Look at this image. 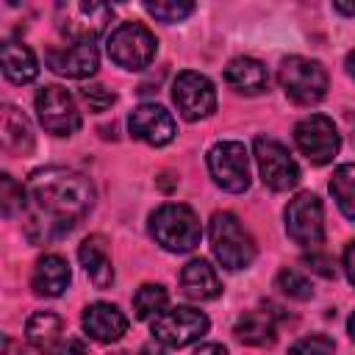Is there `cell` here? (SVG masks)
<instances>
[{"label": "cell", "instance_id": "obj_1", "mask_svg": "<svg viewBox=\"0 0 355 355\" xmlns=\"http://www.w3.org/2000/svg\"><path fill=\"white\" fill-rule=\"evenodd\" d=\"M94 186L86 175L67 166H42L25 183V236L47 244L69 230L92 211Z\"/></svg>", "mask_w": 355, "mask_h": 355}, {"label": "cell", "instance_id": "obj_2", "mask_svg": "<svg viewBox=\"0 0 355 355\" xmlns=\"http://www.w3.org/2000/svg\"><path fill=\"white\" fill-rule=\"evenodd\" d=\"M208 241H211V252L214 258L230 269H247L255 261V239L250 236V230L239 222L236 214L230 211H216L208 222Z\"/></svg>", "mask_w": 355, "mask_h": 355}, {"label": "cell", "instance_id": "obj_3", "mask_svg": "<svg viewBox=\"0 0 355 355\" xmlns=\"http://www.w3.org/2000/svg\"><path fill=\"white\" fill-rule=\"evenodd\" d=\"M150 236L169 252H191L200 244L202 227L197 214L183 202H164L150 214Z\"/></svg>", "mask_w": 355, "mask_h": 355}, {"label": "cell", "instance_id": "obj_4", "mask_svg": "<svg viewBox=\"0 0 355 355\" xmlns=\"http://www.w3.org/2000/svg\"><path fill=\"white\" fill-rule=\"evenodd\" d=\"M114 19V8L108 3H58L55 6V31L69 44H92L97 36L105 33V28Z\"/></svg>", "mask_w": 355, "mask_h": 355}, {"label": "cell", "instance_id": "obj_5", "mask_svg": "<svg viewBox=\"0 0 355 355\" xmlns=\"http://www.w3.org/2000/svg\"><path fill=\"white\" fill-rule=\"evenodd\" d=\"M277 83L297 105H313L327 94V69L316 58L288 55L277 67Z\"/></svg>", "mask_w": 355, "mask_h": 355}, {"label": "cell", "instance_id": "obj_6", "mask_svg": "<svg viewBox=\"0 0 355 355\" xmlns=\"http://www.w3.org/2000/svg\"><path fill=\"white\" fill-rule=\"evenodd\" d=\"M158 42L141 22H122L108 36V58L122 69H144L153 64Z\"/></svg>", "mask_w": 355, "mask_h": 355}, {"label": "cell", "instance_id": "obj_7", "mask_svg": "<svg viewBox=\"0 0 355 355\" xmlns=\"http://www.w3.org/2000/svg\"><path fill=\"white\" fill-rule=\"evenodd\" d=\"M211 322L202 311L189 308V305H178L169 311H161L153 322H150V333L158 344L164 347H189L194 341H200L208 333Z\"/></svg>", "mask_w": 355, "mask_h": 355}, {"label": "cell", "instance_id": "obj_8", "mask_svg": "<svg viewBox=\"0 0 355 355\" xmlns=\"http://www.w3.org/2000/svg\"><path fill=\"white\" fill-rule=\"evenodd\" d=\"M205 164L219 189L230 194H241L250 189V155L241 141H216L208 150Z\"/></svg>", "mask_w": 355, "mask_h": 355}, {"label": "cell", "instance_id": "obj_9", "mask_svg": "<svg viewBox=\"0 0 355 355\" xmlns=\"http://www.w3.org/2000/svg\"><path fill=\"white\" fill-rule=\"evenodd\" d=\"M252 153H255V161H258L261 180L272 191H288L300 183V166H297L294 155L277 139L258 136L252 141Z\"/></svg>", "mask_w": 355, "mask_h": 355}, {"label": "cell", "instance_id": "obj_10", "mask_svg": "<svg viewBox=\"0 0 355 355\" xmlns=\"http://www.w3.org/2000/svg\"><path fill=\"white\" fill-rule=\"evenodd\" d=\"M286 233L300 247H319L324 241V208L311 191H300L286 205Z\"/></svg>", "mask_w": 355, "mask_h": 355}, {"label": "cell", "instance_id": "obj_11", "mask_svg": "<svg viewBox=\"0 0 355 355\" xmlns=\"http://www.w3.org/2000/svg\"><path fill=\"white\" fill-rule=\"evenodd\" d=\"M294 141H297L300 153L316 166L330 164L341 147V136H338L333 119H327L324 114H311V116L300 119L294 125Z\"/></svg>", "mask_w": 355, "mask_h": 355}, {"label": "cell", "instance_id": "obj_12", "mask_svg": "<svg viewBox=\"0 0 355 355\" xmlns=\"http://www.w3.org/2000/svg\"><path fill=\"white\" fill-rule=\"evenodd\" d=\"M172 103L186 122H197L216 111V89L205 75L186 69L172 83Z\"/></svg>", "mask_w": 355, "mask_h": 355}, {"label": "cell", "instance_id": "obj_13", "mask_svg": "<svg viewBox=\"0 0 355 355\" xmlns=\"http://www.w3.org/2000/svg\"><path fill=\"white\" fill-rule=\"evenodd\" d=\"M36 116H39L42 128L53 136H72L80 128V111L75 105V97L58 83H50L44 89H39Z\"/></svg>", "mask_w": 355, "mask_h": 355}, {"label": "cell", "instance_id": "obj_14", "mask_svg": "<svg viewBox=\"0 0 355 355\" xmlns=\"http://www.w3.org/2000/svg\"><path fill=\"white\" fill-rule=\"evenodd\" d=\"M128 130L133 139L150 144V147H164L175 139L178 125L172 119V114L158 105V103H141L130 111L128 116Z\"/></svg>", "mask_w": 355, "mask_h": 355}, {"label": "cell", "instance_id": "obj_15", "mask_svg": "<svg viewBox=\"0 0 355 355\" xmlns=\"http://www.w3.org/2000/svg\"><path fill=\"white\" fill-rule=\"evenodd\" d=\"M44 61L55 75L75 78V80L92 78L97 72V67H100V55H97L94 44H58V47H50Z\"/></svg>", "mask_w": 355, "mask_h": 355}, {"label": "cell", "instance_id": "obj_16", "mask_svg": "<svg viewBox=\"0 0 355 355\" xmlns=\"http://www.w3.org/2000/svg\"><path fill=\"white\" fill-rule=\"evenodd\" d=\"M277 311L272 302L258 311H244L233 324V336L247 347H272L277 341Z\"/></svg>", "mask_w": 355, "mask_h": 355}, {"label": "cell", "instance_id": "obj_17", "mask_svg": "<svg viewBox=\"0 0 355 355\" xmlns=\"http://www.w3.org/2000/svg\"><path fill=\"white\" fill-rule=\"evenodd\" d=\"M83 333L100 344H114L128 333V316L111 302H92L80 316Z\"/></svg>", "mask_w": 355, "mask_h": 355}, {"label": "cell", "instance_id": "obj_18", "mask_svg": "<svg viewBox=\"0 0 355 355\" xmlns=\"http://www.w3.org/2000/svg\"><path fill=\"white\" fill-rule=\"evenodd\" d=\"M69 280H72L69 263L55 252L42 255L33 266V275H31V286L39 297H61L67 291Z\"/></svg>", "mask_w": 355, "mask_h": 355}, {"label": "cell", "instance_id": "obj_19", "mask_svg": "<svg viewBox=\"0 0 355 355\" xmlns=\"http://www.w3.org/2000/svg\"><path fill=\"white\" fill-rule=\"evenodd\" d=\"M180 288L189 300H214L222 294V283L216 269L205 261V258H191L183 269H180Z\"/></svg>", "mask_w": 355, "mask_h": 355}, {"label": "cell", "instance_id": "obj_20", "mask_svg": "<svg viewBox=\"0 0 355 355\" xmlns=\"http://www.w3.org/2000/svg\"><path fill=\"white\" fill-rule=\"evenodd\" d=\"M225 80H227V86H230L233 92L252 97V94L266 92V86H269V72H266V67H263L258 58L239 55V58H233V61L225 67Z\"/></svg>", "mask_w": 355, "mask_h": 355}, {"label": "cell", "instance_id": "obj_21", "mask_svg": "<svg viewBox=\"0 0 355 355\" xmlns=\"http://www.w3.org/2000/svg\"><path fill=\"white\" fill-rule=\"evenodd\" d=\"M78 258L89 275V280L97 286V288H108L114 283V266H111V258H108V247H105V239L103 236H89L80 241L78 247Z\"/></svg>", "mask_w": 355, "mask_h": 355}, {"label": "cell", "instance_id": "obj_22", "mask_svg": "<svg viewBox=\"0 0 355 355\" xmlns=\"http://www.w3.org/2000/svg\"><path fill=\"white\" fill-rule=\"evenodd\" d=\"M0 139H3V147L8 153L25 155V153L33 150V128H31L28 116L17 105L6 103L0 108Z\"/></svg>", "mask_w": 355, "mask_h": 355}, {"label": "cell", "instance_id": "obj_23", "mask_svg": "<svg viewBox=\"0 0 355 355\" xmlns=\"http://www.w3.org/2000/svg\"><path fill=\"white\" fill-rule=\"evenodd\" d=\"M3 75L11 80V83H31L36 75H39V61L33 55V50L22 42H3Z\"/></svg>", "mask_w": 355, "mask_h": 355}, {"label": "cell", "instance_id": "obj_24", "mask_svg": "<svg viewBox=\"0 0 355 355\" xmlns=\"http://www.w3.org/2000/svg\"><path fill=\"white\" fill-rule=\"evenodd\" d=\"M25 336H28L31 347H36L39 352H47V355H50L67 333H64L61 316H55V313H50V311H39V313H33V316L28 319Z\"/></svg>", "mask_w": 355, "mask_h": 355}, {"label": "cell", "instance_id": "obj_25", "mask_svg": "<svg viewBox=\"0 0 355 355\" xmlns=\"http://www.w3.org/2000/svg\"><path fill=\"white\" fill-rule=\"evenodd\" d=\"M330 194L338 211L355 222V164H341L330 178Z\"/></svg>", "mask_w": 355, "mask_h": 355}, {"label": "cell", "instance_id": "obj_26", "mask_svg": "<svg viewBox=\"0 0 355 355\" xmlns=\"http://www.w3.org/2000/svg\"><path fill=\"white\" fill-rule=\"evenodd\" d=\"M169 302V294L161 283H144L136 294H133V311L136 319H155Z\"/></svg>", "mask_w": 355, "mask_h": 355}, {"label": "cell", "instance_id": "obj_27", "mask_svg": "<svg viewBox=\"0 0 355 355\" xmlns=\"http://www.w3.org/2000/svg\"><path fill=\"white\" fill-rule=\"evenodd\" d=\"M144 11L150 17H155L158 22L172 25V22H183L186 17H191L194 3H189V0H158V3H144Z\"/></svg>", "mask_w": 355, "mask_h": 355}, {"label": "cell", "instance_id": "obj_28", "mask_svg": "<svg viewBox=\"0 0 355 355\" xmlns=\"http://www.w3.org/2000/svg\"><path fill=\"white\" fill-rule=\"evenodd\" d=\"M275 286L280 288V294H286V297H291V300H300V302H305V300L313 297L311 280H308L302 272H297V269H283V272H277Z\"/></svg>", "mask_w": 355, "mask_h": 355}, {"label": "cell", "instance_id": "obj_29", "mask_svg": "<svg viewBox=\"0 0 355 355\" xmlns=\"http://www.w3.org/2000/svg\"><path fill=\"white\" fill-rule=\"evenodd\" d=\"M0 205L6 216H14L17 211H25V186L17 183L8 172L0 175Z\"/></svg>", "mask_w": 355, "mask_h": 355}, {"label": "cell", "instance_id": "obj_30", "mask_svg": "<svg viewBox=\"0 0 355 355\" xmlns=\"http://www.w3.org/2000/svg\"><path fill=\"white\" fill-rule=\"evenodd\" d=\"M80 100L89 105V111L103 114V111H108V108L116 103V94L108 92L103 83H89V86L80 89Z\"/></svg>", "mask_w": 355, "mask_h": 355}, {"label": "cell", "instance_id": "obj_31", "mask_svg": "<svg viewBox=\"0 0 355 355\" xmlns=\"http://www.w3.org/2000/svg\"><path fill=\"white\" fill-rule=\"evenodd\" d=\"M288 355H336V344L327 336H305L288 347Z\"/></svg>", "mask_w": 355, "mask_h": 355}, {"label": "cell", "instance_id": "obj_32", "mask_svg": "<svg viewBox=\"0 0 355 355\" xmlns=\"http://www.w3.org/2000/svg\"><path fill=\"white\" fill-rule=\"evenodd\" d=\"M302 263H305L308 269H313L316 275H322V277H336L333 258H330V255H324V252H311V255H305V258H302Z\"/></svg>", "mask_w": 355, "mask_h": 355}, {"label": "cell", "instance_id": "obj_33", "mask_svg": "<svg viewBox=\"0 0 355 355\" xmlns=\"http://www.w3.org/2000/svg\"><path fill=\"white\" fill-rule=\"evenodd\" d=\"M50 355H86V341L78 336H64Z\"/></svg>", "mask_w": 355, "mask_h": 355}, {"label": "cell", "instance_id": "obj_34", "mask_svg": "<svg viewBox=\"0 0 355 355\" xmlns=\"http://www.w3.org/2000/svg\"><path fill=\"white\" fill-rule=\"evenodd\" d=\"M341 263H344V272L349 277V283L355 286V241H349L344 247V255H341Z\"/></svg>", "mask_w": 355, "mask_h": 355}, {"label": "cell", "instance_id": "obj_35", "mask_svg": "<svg viewBox=\"0 0 355 355\" xmlns=\"http://www.w3.org/2000/svg\"><path fill=\"white\" fill-rule=\"evenodd\" d=\"M194 355H230V352L222 344H200Z\"/></svg>", "mask_w": 355, "mask_h": 355}, {"label": "cell", "instance_id": "obj_36", "mask_svg": "<svg viewBox=\"0 0 355 355\" xmlns=\"http://www.w3.org/2000/svg\"><path fill=\"white\" fill-rule=\"evenodd\" d=\"M333 8L344 17H355V3H333Z\"/></svg>", "mask_w": 355, "mask_h": 355}, {"label": "cell", "instance_id": "obj_37", "mask_svg": "<svg viewBox=\"0 0 355 355\" xmlns=\"http://www.w3.org/2000/svg\"><path fill=\"white\" fill-rule=\"evenodd\" d=\"M344 67H347V72L355 78V50H349V53H347V61H344Z\"/></svg>", "mask_w": 355, "mask_h": 355}, {"label": "cell", "instance_id": "obj_38", "mask_svg": "<svg viewBox=\"0 0 355 355\" xmlns=\"http://www.w3.org/2000/svg\"><path fill=\"white\" fill-rule=\"evenodd\" d=\"M347 330H349V336H352V338H355V313H352V316H349V322H347Z\"/></svg>", "mask_w": 355, "mask_h": 355}, {"label": "cell", "instance_id": "obj_39", "mask_svg": "<svg viewBox=\"0 0 355 355\" xmlns=\"http://www.w3.org/2000/svg\"><path fill=\"white\" fill-rule=\"evenodd\" d=\"M111 355H130V352H111Z\"/></svg>", "mask_w": 355, "mask_h": 355}, {"label": "cell", "instance_id": "obj_40", "mask_svg": "<svg viewBox=\"0 0 355 355\" xmlns=\"http://www.w3.org/2000/svg\"><path fill=\"white\" fill-rule=\"evenodd\" d=\"M352 144H355V128H352Z\"/></svg>", "mask_w": 355, "mask_h": 355}]
</instances>
